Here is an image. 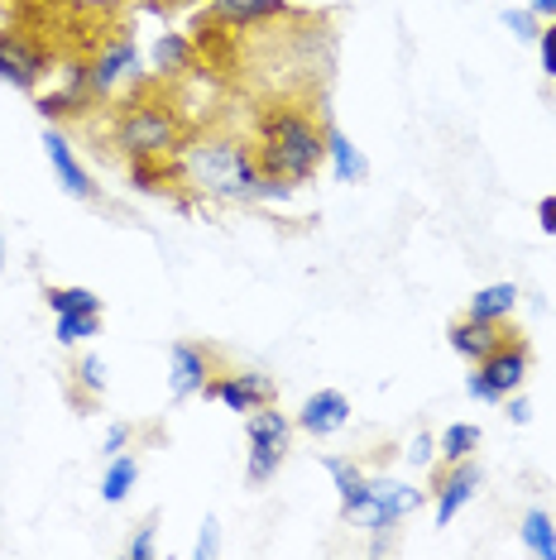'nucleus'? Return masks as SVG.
Segmentation results:
<instances>
[{"mask_svg": "<svg viewBox=\"0 0 556 560\" xmlns=\"http://www.w3.org/2000/svg\"><path fill=\"white\" fill-rule=\"evenodd\" d=\"M528 10H533V15L547 24V20H556V0H528Z\"/></svg>", "mask_w": 556, "mask_h": 560, "instance_id": "36", "label": "nucleus"}, {"mask_svg": "<svg viewBox=\"0 0 556 560\" xmlns=\"http://www.w3.org/2000/svg\"><path fill=\"white\" fill-rule=\"evenodd\" d=\"M201 398L221 402L225 412H255L264 402H278V384L269 374H259V369H235V374H217L207 388H201Z\"/></svg>", "mask_w": 556, "mask_h": 560, "instance_id": "7", "label": "nucleus"}, {"mask_svg": "<svg viewBox=\"0 0 556 560\" xmlns=\"http://www.w3.org/2000/svg\"><path fill=\"white\" fill-rule=\"evenodd\" d=\"M72 374H78V384L92 393V398H101V393H106V364H101V354H92L86 350L82 360H78V369H72Z\"/></svg>", "mask_w": 556, "mask_h": 560, "instance_id": "26", "label": "nucleus"}, {"mask_svg": "<svg viewBox=\"0 0 556 560\" xmlns=\"http://www.w3.org/2000/svg\"><path fill=\"white\" fill-rule=\"evenodd\" d=\"M475 445H479V427H475V422H451V427L437 436V455H441L447 465H456V460H471Z\"/></svg>", "mask_w": 556, "mask_h": 560, "instance_id": "24", "label": "nucleus"}, {"mask_svg": "<svg viewBox=\"0 0 556 560\" xmlns=\"http://www.w3.org/2000/svg\"><path fill=\"white\" fill-rule=\"evenodd\" d=\"M178 177L183 187L211 197V201H225V207H245L255 201L259 192V159H255V144H245L240 135H221V130H207V135H193L183 139L178 149Z\"/></svg>", "mask_w": 556, "mask_h": 560, "instance_id": "1", "label": "nucleus"}, {"mask_svg": "<svg viewBox=\"0 0 556 560\" xmlns=\"http://www.w3.org/2000/svg\"><path fill=\"white\" fill-rule=\"evenodd\" d=\"M217 551H221V522L207 517L201 522V532H197V541H193V560H211Z\"/></svg>", "mask_w": 556, "mask_h": 560, "instance_id": "29", "label": "nucleus"}, {"mask_svg": "<svg viewBox=\"0 0 556 560\" xmlns=\"http://www.w3.org/2000/svg\"><path fill=\"white\" fill-rule=\"evenodd\" d=\"M528 364H533V354H528L523 340H503V346L489 354V360H479L475 369L485 374V384L499 393V398H509V393L523 388V378H528Z\"/></svg>", "mask_w": 556, "mask_h": 560, "instance_id": "13", "label": "nucleus"}, {"mask_svg": "<svg viewBox=\"0 0 556 560\" xmlns=\"http://www.w3.org/2000/svg\"><path fill=\"white\" fill-rule=\"evenodd\" d=\"M326 469H332L336 493H340V517L360 522L370 513V475H364L356 460H340V455H326Z\"/></svg>", "mask_w": 556, "mask_h": 560, "instance_id": "15", "label": "nucleus"}, {"mask_svg": "<svg viewBox=\"0 0 556 560\" xmlns=\"http://www.w3.org/2000/svg\"><path fill=\"white\" fill-rule=\"evenodd\" d=\"M503 24L513 30L518 44H537V34H542V20L533 15V10H503Z\"/></svg>", "mask_w": 556, "mask_h": 560, "instance_id": "27", "label": "nucleus"}, {"mask_svg": "<svg viewBox=\"0 0 556 560\" xmlns=\"http://www.w3.org/2000/svg\"><path fill=\"white\" fill-rule=\"evenodd\" d=\"M479 465H475V455L471 460H456V465H447L441 460L437 469H432V503H437V527H451L465 508H471V499H475V489H479Z\"/></svg>", "mask_w": 556, "mask_h": 560, "instance_id": "6", "label": "nucleus"}, {"mask_svg": "<svg viewBox=\"0 0 556 560\" xmlns=\"http://www.w3.org/2000/svg\"><path fill=\"white\" fill-rule=\"evenodd\" d=\"M293 417L278 412V402H264L245 417V436H250V460H245V479L250 489H264L288 460V445H293Z\"/></svg>", "mask_w": 556, "mask_h": 560, "instance_id": "4", "label": "nucleus"}, {"mask_svg": "<svg viewBox=\"0 0 556 560\" xmlns=\"http://www.w3.org/2000/svg\"><path fill=\"white\" fill-rule=\"evenodd\" d=\"M44 302H48V312H54V316H62V312H101V298L92 288H54V283H48Z\"/></svg>", "mask_w": 556, "mask_h": 560, "instance_id": "25", "label": "nucleus"}, {"mask_svg": "<svg viewBox=\"0 0 556 560\" xmlns=\"http://www.w3.org/2000/svg\"><path fill=\"white\" fill-rule=\"evenodd\" d=\"M183 139L187 135H183L178 116H173L169 106H154V101L125 110L116 120V149L125 159H178Z\"/></svg>", "mask_w": 556, "mask_h": 560, "instance_id": "3", "label": "nucleus"}, {"mask_svg": "<svg viewBox=\"0 0 556 560\" xmlns=\"http://www.w3.org/2000/svg\"><path fill=\"white\" fill-rule=\"evenodd\" d=\"M465 393H471V398H475V402H489V407H499V402H503V398H499V393H495V388H489V384H485V374H479V369H475V374H465Z\"/></svg>", "mask_w": 556, "mask_h": 560, "instance_id": "33", "label": "nucleus"}, {"mask_svg": "<svg viewBox=\"0 0 556 560\" xmlns=\"http://www.w3.org/2000/svg\"><path fill=\"white\" fill-rule=\"evenodd\" d=\"M503 402H509V422H513V427H528V422H533V402H528L523 393H509Z\"/></svg>", "mask_w": 556, "mask_h": 560, "instance_id": "34", "label": "nucleus"}, {"mask_svg": "<svg viewBox=\"0 0 556 560\" xmlns=\"http://www.w3.org/2000/svg\"><path fill=\"white\" fill-rule=\"evenodd\" d=\"M211 15L231 30H255L264 20H278V15H293L288 0H211Z\"/></svg>", "mask_w": 556, "mask_h": 560, "instance_id": "17", "label": "nucleus"}, {"mask_svg": "<svg viewBox=\"0 0 556 560\" xmlns=\"http://www.w3.org/2000/svg\"><path fill=\"white\" fill-rule=\"evenodd\" d=\"M255 159L259 173L283 183H312L326 163V125L298 106H269L255 125Z\"/></svg>", "mask_w": 556, "mask_h": 560, "instance_id": "2", "label": "nucleus"}, {"mask_svg": "<svg viewBox=\"0 0 556 560\" xmlns=\"http://www.w3.org/2000/svg\"><path fill=\"white\" fill-rule=\"evenodd\" d=\"M130 441H135V427L130 422H111L106 427V441H101V451H106V460H111V455L130 451Z\"/></svg>", "mask_w": 556, "mask_h": 560, "instance_id": "32", "label": "nucleus"}, {"mask_svg": "<svg viewBox=\"0 0 556 560\" xmlns=\"http://www.w3.org/2000/svg\"><path fill=\"white\" fill-rule=\"evenodd\" d=\"M154 72L159 78H183L187 68H193V39L187 34H178V30H163L159 39H154Z\"/></svg>", "mask_w": 556, "mask_h": 560, "instance_id": "20", "label": "nucleus"}, {"mask_svg": "<svg viewBox=\"0 0 556 560\" xmlns=\"http://www.w3.org/2000/svg\"><path fill=\"white\" fill-rule=\"evenodd\" d=\"M207 384H211V354L201 350V346H187V340H178V346L169 350V388H173V402L197 398Z\"/></svg>", "mask_w": 556, "mask_h": 560, "instance_id": "11", "label": "nucleus"}, {"mask_svg": "<svg viewBox=\"0 0 556 560\" xmlns=\"http://www.w3.org/2000/svg\"><path fill=\"white\" fill-rule=\"evenodd\" d=\"M293 422L308 431V436H336V431L350 422V398L340 388H317L308 402L298 407Z\"/></svg>", "mask_w": 556, "mask_h": 560, "instance_id": "12", "label": "nucleus"}, {"mask_svg": "<svg viewBox=\"0 0 556 560\" xmlns=\"http://www.w3.org/2000/svg\"><path fill=\"white\" fill-rule=\"evenodd\" d=\"M537 54H542V72L556 82V20L542 24V34H537Z\"/></svg>", "mask_w": 556, "mask_h": 560, "instance_id": "31", "label": "nucleus"}, {"mask_svg": "<svg viewBox=\"0 0 556 560\" xmlns=\"http://www.w3.org/2000/svg\"><path fill=\"white\" fill-rule=\"evenodd\" d=\"M518 537H523V551H528V556L556 560V522L542 513V508H528V513H523V527H518Z\"/></svg>", "mask_w": 556, "mask_h": 560, "instance_id": "22", "label": "nucleus"}, {"mask_svg": "<svg viewBox=\"0 0 556 560\" xmlns=\"http://www.w3.org/2000/svg\"><path fill=\"white\" fill-rule=\"evenodd\" d=\"M509 336H513V326H509V322H475V316H456V322L447 326L451 350H456L461 360H471V364L489 360V354H495Z\"/></svg>", "mask_w": 556, "mask_h": 560, "instance_id": "10", "label": "nucleus"}, {"mask_svg": "<svg viewBox=\"0 0 556 560\" xmlns=\"http://www.w3.org/2000/svg\"><path fill=\"white\" fill-rule=\"evenodd\" d=\"M326 163H332L336 183H364V177H370V159H364L336 125H326Z\"/></svg>", "mask_w": 556, "mask_h": 560, "instance_id": "18", "label": "nucleus"}, {"mask_svg": "<svg viewBox=\"0 0 556 560\" xmlns=\"http://www.w3.org/2000/svg\"><path fill=\"white\" fill-rule=\"evenodd\" d=\"M135 483H139V455L135 451H120V455H111L106 460V475H101V503H125L135 493Z\"/></svg>", "mask_w": 556, "mask_h": 560, "instance_id": "19", "label": "nucleus"}, {"mask_svg": "<svg viewBox=\"0 0 556 560\" xmlns=\"http://www.w3.org/2000/svg\"><path fill=\"white\" fill-rule=\"evenodd\" d=\"M125 183L144 197H173V187L183 183L173 159H125Z\"/></svg>", "mask_w": 556, "mask_h": 560, "instance_id": "16", "label": "nucleus"}, {"mask_svg": "<svg viewBox=\"0 0 556 560\" xmlns=\"http://www.w3.org/2000/svg\"><path fill=\"white\" fill-rule=\"evenodd\" d=\"M135 62H139V54H135V39H130V34L111 39L92 62H86V72H92V96H111V92H116V86L135 72Z\"/></svg>", "mask_w": 556, "mask_h": 560, "instance_id": "14", "label": "nucleus"}, {"mask_svg": "<svg viewBox=\"0 0 556 560\" xmlns=\"http://www.w3.org/2000/svg\"><path fill=\"white\" fill-rule=\"evenodd\" d=\"M427 493L417 489V483H403V479H389L379 475L370 479V513H364V532H394L403 517H413L417 508H422Z\"/></svg>", "mask_w": 556, "mask_h": 560, "instance_id": "8", "label": "nucleus"}, {"mask_svg": "<svg viewBox=\"0 0 556 560\" xmlns=\"http://www.w3.org/2000/svg\"><path fill=\"white\" fill-rule=\"evenodd\" d=\"M0 278H5V235H0Z\"/></svg>", "mask_w": 556, "mask_h": 560, "instance_id": "37", "label": "nucleus"}, {"mask_svg": "<svg viewBox=\"0 0 556 560\" xmlns=\"http://www.w3.org/2000/svg\"><path fill=\"white\" fill-rule=\"evenodd\" d=\"M513 307H518V288L513 283H489L471 298L465 316H475V322H509Z\"/></svg>", "mask_w": 556, "mask_h": 560, "instance_id": "21", "label": "nucleus"}, {"mask_svg": "<svg viewBox=\"0 0 556 560\" xmlns=\"http://www.w3.org/2000/svg\"><path fill=\"white\" fill-rule=\"evenodd\" d=\"M44 78H48L44 48L20 30H0V82L15 86V92H24V96H34L44 86Z\"/></svg>", "mask_w": 556, "mask_h": 560, "instance_id": "5", "label": "nucleus"}, {"mask_svg": "<svg viewBox=\"0 0 556 560\" xmlns=\"http://www.w3.org/2000/svg\"><path fill=\"white\" fill-rule=\"evenodd\" d=\"M44 154H48V168H54V177L62 183V192L68 197H78V201H106V192L92 183V173L82 168V159L72 154V144H68V135L58 130V125H48L44 130Z\"/></svg>", "mask_w": 556, "mask_h": 560, "instance_id": "9", "label": "nucleus"}, {"mask_svg": "<svg viewBox=\"0 0 556 560\" xmlns=\"http://www.w3.org/2000/svg\"><path fill=\"white\" fill-rule=\"evenodd\" d=\"M432 460H437V436H432V431H417V436H413V445H408V465L427 469Z\"/></svg>", "mask_w": 556, "mask_h": 560, "instance_id": "30", "label": "nucleus"}, {"mask_svg": "<svg viewBox=\"0 0 556 560\" xmlns=\"http://www.w3.org/2000/svg\"><path fill=\"white\" fill-rule=\"evenodd\" d=\"M154 532H159V522H154V517L139 522L135 537H130V546H125V556H130V560H154V551H159V546H154Z\"/></svg>", "mask_w": 556, "mask_h": 560, "instance_id": "28", "label": "nucleus"}, {"mask_svg": "<svg viewBox=\"0 0 556 560\" xmlns=\"http://www.w3.org/2000/svg\"><path fill=\"white\" fill-rule=\"evenodd\" d=\"M537 225H542L547 235H556V197H542V201H537Z\"/></svg>", "mask_w": 556, "mask_h": 560, "instance_id": "35", "label": "nucleus"}, {"mask_svg": "<svg viewBox=\"0 0 556 560\" xmlns=\"http://www.w3.org/2000/svg\"><path fill=\"white\" fill-rule=\"evenodd\" d=\"M92 336H101V312H62L54 316V340L58 346H86Z\"/></svg>", "mask_w": 556, "mask_h": 560, "instance_id": "23", "label": "nucleus"}]
</instances>
